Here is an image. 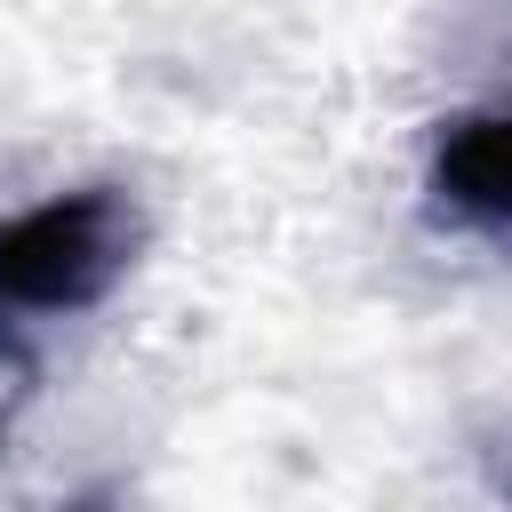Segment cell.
Wrapping results in <instances>:
<instances>
[{
	"label": "cell",
	"mask_w": 512,
	"mask_h": 512,
	"mask_svg": "<svg viewBox=\"0 0 512 512\" xmlns=\"http://www.w3.org/2000/svg\"><path fill=\"white\" fill-rule=\"evenodd\" d=\"M424 192L440 216H456L488 240H512V96L440 120L432 160H424Z\"/></svg>",
	"instance_id": "obj_2"
},
{
	"label": "cell",
	"mask_w": 512,
	"mask_h": 512,
	"mask_svg": "<svg viewBox=\"0 0 512 512\" xmlns=\"http://www.w3.org/2000/svg\"><path fill=\"white\" fill-rule=\"evenodd\" d=\"M136 200L120 184H72L0 216V304L16 312H88L136 264Z\"/></svg>",
	"instance_id": "obj_1"
}]
</instances>
